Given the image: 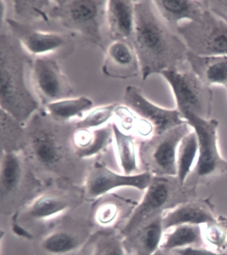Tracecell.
Listing matches in <instances>:
<instances>
[{
  "label": "cell",
  "instance_id": "6da1fadb",
  "mask_svg": "<svg viewBox=\"0 0 227 255\" xmlns=\"http://www.w3.org/2000/svg\"><path fill=\"white\" fill-rule=\"evenodd\" d=\"M25 128L26 141L22 152L45 185L68 182L84 186L96 161L82 159L77 154L72 141L75 123L55 120L43 109L31 117Z\"/></svg>",
  "mask_w": 227,
  "mask_h": 255
},
{
  "label": "cell",
  "instance_id": "7a4b0ae2",
  "mask_svg": "<svg viewBox=\"0 0 227 255\" xmlns=\"http://www.w3.org/2000/svg\"><path fill=\"white\" fill-rule=\"evenodd\" d=\"M177 34L160 16L153 1H135L133 45L143 82L151 75L179 70L187 61L188 48Z\"/></svg>",
  "mask_w": 227,
  "mask_h": 255
},
{
  "label": "cell",
  "instance_id": "3957f363",
  "mask_svg": "<svg viewBox=\"0 0 227 255\" xmlns=\"http://www.w3.org/2000/svg\"><path fill=\"white\" fill-rule=\"evenodd\" d=\"M33 59L6 25L0 27V110L23 125L40 104L29 78Z\"/></svg>",
  "mask_w": 227,
  "mask_h": 255
},
{
  "label": "cell",
  "instance_id": "277c9868",
  "mask_svg": "<svg viewBox=\"0 0 227 255\" xmlns=\"http://www.w3.org/2000/svg\"><path fill=\"white\" fill-rule=\"evenodd\" d=\"M86 201L83 186L68 182L45 185L30 203L10 219L11 230L21 238L33 240Z\"/></svg>",
  "mask_w": 227,
  "mask_h": 255
},
{
  "label": "cell",
  "instance_id": "5b68a950",
  "mask_svg": "<svg viewBox=\"0 0 227 255\" xmlns=\"http://www.w3.org/2000/svg\"><path fill=\"white\" fill-rule=\"evenodd\" d=\"M45 187V184L37 177L22 151H1L0 214L1 218H12Z\"/></svg>",
  "mask_w": 227,
  "mask_h": 255
},
{
  "label": "cell",
  "instance_id": "8992f818",
  "mask_svg": "<svg viewBox=\"0 0 227 255\" xmlns=\"http://www.w3.org/2000/svg\"><path fill=\"white\" fill-rule=\"evenodd\" d=\"M107 2L104 0H54L49 17L106 51L104 28L107 25Z\"/></svg>",
  "mask_w": 227,
  "mask_h": 255
},
{
  "label": "cell",
  "instance_id": "52a82bcc",
  "mask_svg": "<svg viewBox=\"0 0 227 255\" xmlns=\"http://www.w3.org/2000/svg\"><path fill=\"white\" fill-rule=\"evenodd\" d=\"M92 201H86L39 236L41 251L48 255H68L87 245L96 229Z\"/></svg>",
  "mask_w": 227,
  "mask_h": 255
},
{
  "label": "cell",
  "instance_id": "ba28073f",
  "mask_svg": "<svg viewBox=\"0 0 227 255\" xmlns=\"http://www.w3.org/2000/svg\"><path fill=\"white\" fill-rule=\"evenodd\" d=\"M188 50L201 56L227 55V23L209 9L200 20L179 25L176 29Z\"/></svg>",
  "mask_w": 227,
  "mask_h": 255
},
{
  "label": "cell",
  "instance_id": "9c48e42d",
  "mask_svg": "<svg viewBox=\"0 0 227 255\" xmlns=\"http://www.w3.org/2000/svg\"><path fill=\"white\" fill-rule=\"evenodd\" d=\"M187 123L140 143L139 159L152 175L176 176L177 155L183 137L190 133ZM154 176V175H153Z\"/></svg>",
  "mask_w": 227,
  "mask_h": 255
},
{
  "label": "cell",
  "instance_id": "30bf717a",
  "mask_svg": "<svg viewBox=\"0 0 227 255\" xmlns=\"http://www.w3.org/2000/svg\"><path fill=\"white\" fill-rule=\"evenodd\" d=\"M5 25L33 58L52 56L66 58L76 47V39L70 33L39 30L12 17H8Z\"/></svg>",
  "mask_w": 227,
  "mask_h": 255
},
{
  "label": "cell",
  "instance_id": "8fae6325",
  "mask_svg": "<svg viewBox=\"0 0 227 255\" xmlns=\"http://www.w3.org/2000/svg\"><path fill=\"white\" fill-rule=\"evenodd\" d=\"M174 93L177 110L181 117L191 113L199 118L209 120L213 110V93L190 71L169 70L161 72Z\"/></svg>",
  "mask_w": 227,
  "mask_h": 255
},
{
  "label": "cell",
  "instance_id": "7c38bea8",
  "mask_svg": "<svg viewBox=\"0 0 227 255\" xmlns=\"http://www.w3.org/2000/svg\"><path fill=\"white\" fill-rule=\"evenodd\" d=\"M29 78L33 92L43 107L70 98L74 93L70 80L54 57L33 58Z\"/></svg>",
  "mask_w": 227,
  "mask_h": 255
},
{
  "label": "cell",
  "instance_id": "4fadbf2b",
  "mask_svg": "<svg viewBox=\"0 0 227 255\" xmlns=\"http://www.w3.org/2000/svg\"><path fill=\"white\" fill-rule=\"evenodd\" d=\"M153 179L154 176L149 171L125 175L96 161L90 168L83 187L86 200L94 201L118 188L131 187L145 191Z\"/></svg>",
  "mask_w": 227,
  "mask_h": 255
},
{
  "label": "cell",
  "instance_id": "5bb4252c",
  "mask_svg": "<svg viewBox=\"0 0 227 255\" xmlns=\"http://www.w3.org/2000/svg\"><path fill=\"white\" fill-rule=\"evenodd\" d=\"M182 118L192 127L198 140L199 154L195 167L197 175L207 177L225 169L227 163L221 157L217 146L218 121L205 120L191 113H186Z\"/></svg>",
  "mask_w": 227,
  "mask_h": 255
},
{
  "label": "cell",
  "instance_id": "9a60e30c",
  "mask_svg": "<svg viewBox=\"0 0 227 255\" xmlns=\"http://www.w3.org/2000/svg\"><path fill=\"white\" fill-rule=\"evenodd\" d=\"M125 106L153 127V135H160L187 123L178 110H168L148 100L139 88L129 86L123 97Z\"/></svg>",
  "mask_w": 227,
  "mask_h": 255
},
{
  "label": "cell",
  "instance_id": "2e32d148",
  "mask_svg": "<svg viewBox=\"0 0 227 255\" xmlns=\"http://www.w3.org/2000/svg\"><path fill=\"white\" fill-rule=\"evenodd\" d=\"M170 197L169 187L165 181L154 177L151 185L145 191L141 201L137 203L125 222L118 229L122 239L139 230L157 215Z\"/></svg>",
  "mask_w": 227,
  "mask_h": 255
},
{
  "label": "cell",
  "instance_id": "e0dca14e",
  "mask_svg": "<svg viewBox=\"0 0 227 255\" xmlns=\"http://www.w3.org/2000/svg\"><path fill=\"white\" fill-rule=\"evenodd\" d=\"M137 204L112 193L92 201V218L96 230H118Z\"/></svg>",
  "mask_w": 227,
  "mask_h": 255
},
{
  "label": "cell",
  "instance_id": "ac0fdd59",
  "mask_svg": "<svg viewBox=\"0 0 227 255\" xmlns=\"http://www.w3.org/2000/svg\"><path fill=\"white\" fill-rule=\"evenodd\" d=\"M102 71L106 76L119 80L139 76L141 69L133 45L125 41H112L107 47Z\"/></svg>",
  "mask_w": 227,
  "mask_h": 255
},
{
  "label": "cell",
  "instance_id": "d6986e66",
  "mask_svg": "<svg viewBox=\"0 0 227 255\" xmlns=\"http://www.w3.org/2000/svg\"><path fill=\"white\" fill-rule=\"evenodd\" d=\"M135 2L131 0H108L107 2V27L112 41H125L133 45Z\"/></svg>",
  "mask_w": 227,
  "mask_h": 255
},
{
  "label": "cell",
  "instance_id": "ffe728a7",
  "mask_svg": "<svg viewBox=\"0 0 227 255\" xmlns=\"http://www.w3.org/2000/svg\"><path fill=\"white\" fill-rule=\"evenodd\" d=\"M157 12L171 28L176 31L179 21L184 19L198 21L209 9L208 0H155Z\"/></svg>",
  "mask_w": 227,
  "mask_h": 255
},
{
  "label": "cell",
  "instance_id": "44dd1931",
  "mask_svg": "<svg viewBox=\"0 0 227 255\" xmlns=\"http://www.w3.org/2000/svg\"><path fill=\"white\" fill-rule=\"evenodd\" d=\"M77 154L84 159L98 157L114 142L113 124L95 129H77L72 138Z\"/></svg>",
  "mask_w": 227,
  "mask_h": 255
},
{
  "label": "cell",
  "instance_id": "7402d4cb",
  "mask_svg": "<svg viewBox=\"0 0 227 255\" xmlns=\"http://www.w3.org/2000/svg\"><path fill=\"white\" fill-rule=\"evenodd\" d=\"M162 213L133 234L123 239L126 252L137 255H153L161 247L164 236Z\"/></svg>",
  "mask_w": 227,
  "mask_h": 255
},
{
  "label": "cell",
  "instance_id": "603a6c76",
  "mask_svg": "<svg viewBox=\"0 0 227 255\" xmlns=\"http://www.w3.org/2000/svg\"><path fill=\"white\" fill-rule=\"evenodd\" d=\"M187 61L191 70L207 86L227 84V55L201 56L191 51L187 53Z\"/></svg>",
  "mask_w": 227,
  "mask_h": 255
},
{
  "label": "cell",
  "instance_id": "cb8c5ba5",
  "mask_svg": "<svg viewBox=\"0 0 227 255\" xmlns=\"http://www.w3.org/2000/svg\"><path fill=\"white\" fill-rule=\"evenodd\" d=\"M216 219L212 213L198 205L188 203L162 213L164 231L183 225L215 224Z\"/></svg>",
  "mask_w": 227,
  "mask_h": 255
},
{
  "label": "cell",
  "instance_id": "d4e9b609",
  "mask_svg": "<svg viewBox=\"0 0 227 255\" xmlns=\"http://www.w3.org/2000/svg\"><path fill=\"white\" fill-rule=\"evenodd\" d=\"M112 124L116 156L122 173L130 175L141 173L139 172V152L135 137L122 130L115 122Z\"/></svg>",
  "mask_w": 227,
  "mask_h": 255
},
{
  "label": "cell",
  "instance_id": "484cf974",
  "mask_svg": "<svg viewBox=\"0 0 227 255\" xmlns=\"http://www.w3.org/2000/svg\"><path fill=\"white\" fill-rule=\"evenodd\" d=\"M10 3L15 15L12 18L33 25L47 22L51 19L49 14L54 5V0H12Z\"/></svg>",
  "mask_w": 227,
  "mask_h": 255
},
{
  "label": "cell",
  "instance_id": "4316f807",
  "mask_svg": "<svg viewBox=\"0 0 227 255\" xmlns=\"http://www.w3.org/2000/svg\"><path fill=\"white\" fill-rule=\"evenodd\" d=\"M1 151H22L26 141L25 125L21 124L5 111L0 110Z\"/></svg>",
  "mask_w": 227,
  "mask_h": 255
},
{
  "label": "cell",
  "instance_id": "83f0119b",
  "mask_svg": "<svg viewBox=\"0 0 227 255\" xmlns=\"http://www.w3.org/2000/svg\"><path fill=\"white\" fill-rule=\"evenodd\" d=\"M94 106L92 99L86 96L67 98L51 103L43 107L45 112L54 120L62 122H71L72 119L82 116Z\"/></svg>",
  "mask_w": 227,
  "mask_h": 255
},
{
  "label": "cell",
  "instance_id": "f1b7e54d",
  "mask_svg": "<svg viewBox=\"0 0 227 255\" xmlns=\"http://www.w3.org/2000/svg\"><path fill=\"white\" fill-rule=\"evenodd\" d=\"M164 235L160 248L165 251H174L185 247L199 246L203 242L200 225H183L173 227Z\"/></svg>",
  "mask_w": 227,
  "mask_h": 255
},
{
  "label": "cell",
  "instance_id": "f546056e",
  "mask_svg": "<svg viewBox=\"0 0 227 255\" xmlns=\"http://www.w3.org/2000/svg\"><path fill=\"white\" fill-rule=\"evenodd\" d=\"M199 154L198 140L195 131L185 135L179 146L177 155V177L181 185L192 171Z\"/></svg>",
  "mask_w": 227,
  "mask_h": 255
},
{
  "label": "cell",
  "instance_id": "4dcf8cb0",
  "mask_svg": "<svg viewBox=\"0 0 227 255\" xmlns=\"http://www.w3.org/2000/svg\"><path fill=\"white\" fill-rule=\"evenodd\" d=\"M89 243L92 255H127L118 230L96 231Z\"/></svg>",
  "mask_w": 227,
  "mask_h": 255
},
{
  "label": "cell",
  "instance_id": "1f68e13d",
  "mask_svg": "<svg viewBox=\"0 0 227 255\" xmlns=\"http://www.w3.org/2000/svg\"><path fill=\"white\" fill-rule=\"evenodd\" d=\"M120 104L114 103L99 106L91 110L85 118L75 123L77 129H95L108 124L111 119L115 116V113Z\"/></svg>",
  "mask_w": 227,
  "mask_h": 255
},
{
  "label": "cell",
  "instance_id": "d6a6232c",
  "mask_svg": "<svg viewBox=\"0 0 227 255\" xmlns=\"http://www.w3.org/2000/svg\"><path fill=\"white\" fill-rule=\"evenodd\" d=\"M209 10L227 23V0H208Z\"/></svg>",
  "mask_w": 227,
  "mask_h": 255
},
{
  "label": "cell",
  "instance_id": "836d02e7",
  "mask_svg": "<svg viewBox=\"0 0 227 255\" xmlns=\"http://www.w3.org/2000/svg\"><path fill=\"white\" fill-rule=\"evenodd\" d=\"M175 255H221L215 251L199 246L185 247L173 251Z\"/></svg>",
  "mask_w": 227,
  "mask_h": 255
},
{
  "label": "cell",
  "instance_id": "e575fe53",
  "mask_svg": "<svg viewBox=\"0 0 227 255\" xmlns=\"http://www.w3.org/2000/svg\"><path fill=\"white\" fill-rule=\"evenodd\" d=\"M212 229L211 230L210 229L208 233L209 240L215 245H219V246L222 245L225 239L222 231L217 230L215 227Z\"/></svg>",
  "mask_w": 227,
  "mask_h": 255
},
{
  "label": "cell",
  "instance_id": "d590c367",
  "mask_svg": "<svg viewBox=\"0 0 227 255\" xmlns=\"http://www.w3.org/2000/svg\"><path fill=\"white\" fill-rule=\"evenodd\" d=\"M7 3L8 1L0 0V27L3 26L8 19L7 16Z\"/></svg>",
  "mask_w": 227,
  "mask_h": 255
},
{
  "label": "cell",
  "instance_id": "8d00e7d4",
  "mask_svg": "<svg viewBox=\"0 0 227 255\" xmlns=\"http://www.w3.org/2000/svg\"><path fill=\"white\" fill-rule=\"evenodd\" d=\"M227 89V84L226 85Z\"/></svg>",
  "mask_w": 227,
  "mask_h": 255
}]
</instances>
